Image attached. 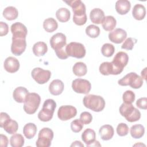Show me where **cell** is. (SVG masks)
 Here are the masks:
<instances>
[{
	"label": "cell",
	"instance_id": "40",
	"mask_svg": "<svg viewBox=\"0 0 147 147\" xmlns=\"http://www.w3.org/2000/svg\"><path fill=\"white\" fill-rule=\"evenodd\" d=\"M137 40L134 38L129 37L123 43L121 46V48L127 50H131L133 49L134 44L137 42Z\"/></svg>",
	"mask_w": 147,
	"mask_h": 147
},
{
	"label": "cell",
	"instance_id": "38",
	"mask_svg": "<svg viewBox=\"0 0 147 147\" xmlns=\"http://www.w3.org/2000/svg\"><path fill=\"white\" fill-rule=\"evenodd\" d=\"M135 98V94L131 90L126 91L122 95L123 103L126 104H131L134 101Z\"/></svg>",
	"mask_w": 147,
	"mask_h": 147
},
{
	"label": "cell",
	"instance_id": "14",
	"mask_svg": "<svg viewBox=\"0 0 147 147\" xmlns=\"http://www.w3.org/2000/svg\"><path fill=\"white\" fill-rule=\"evenodd\" d=\"M26 42L25 38H13L11 45V51L16 56H20L25 50Z\"/></svg>",
	"mask_w": 147,
	"mask_h": 147
},
{
	"label": "cell",
	"instance_id": "23",
	"mask_svg": "<svg viewBox=\"0 0 147 147\" xmlns=\"http://www.w3.org/2000/svg\"><path fill=\"white\" fill-rule=\"evenodd\" d=\"M95 131L90 128L86 129L82 134V139L86 144V146H88L95 140Z\"/></svg>",
	"mask_w": 147,
	"mask_h": 147
},
{
	"label": "cell",
	"instance_id": "45",
	"mask_svg": "<svg viewBox=\"0 0 147 147\" xmlns=\"http://www.w3.org/2000/svg\"><path fill=\"white\" fill-rule=\"evenodd\" d=\"M11 118L9 115L4 112H1L0 114V126L3 128V125Z\"/></svg>",
	"mask_w": 147,
	"mask_h": 147
},
{
	"label": "cell",
	"instance_id": "3",
	"mask_svg": "<svg viewBox=\"0 0 147 147\" xmlns=\"http://www.w3.org/2000/svg\"><path fill=\"white\" fill-rule=\"evenodd\" d=\"M56 103L53 99H48L43 103L42 109L38 114V119L42 122L49 121L53 117Z\"/></svg>",
	"mask_w": 147,
	"mask_h": 147
},
{
	"label": "cell",
	"instance_id": "39",
	"mask_svg": "<svg viewBox=\"0 0 147 147\" xmlns=\"http://www.w3.org/2000/svg\"><path fill=\"white\" fill-rule=\"evenodd\" d=\"M84 126V123L79 119H76L71 123V129L74 133L80 132Z\"/></svg>",
	"mask_w": 147,
	"mask_h": 147
},
{
	"label": "cell",
	"instance_id": "30",
	"mask_svg": "<svg viewBox=\"0 0 147 147\" xmlns=\"http://www.w3.org/2000/svg\"><path fill=\"white\" fill-rule=\"evenodd\" d=\"M58 27L56 21L53 18H48L44 20L43 22V28L44 30L49 33L55 31Z\"/></svg>",
	"mask_w": 147,
	"mask_h": 147
},
{
	"label": "cell",
	"instance_id": "36",
	"mask_svg": "<svg viewBox=\"0 0 147 147\" xmlns=\"http://www.w3.org/2000/svg\"><path fill=\"white\" fill-rule=\"evenodd\" d=\"M86 33L91 38H96L100 34V29L95 25H90L86 28Z\"/></svg>",
	"mask_w": 147,
	"mask_h": 147
},
{
	"label": "cell",
	"instance_id": "7",
	"mask_svg": "<svg viewBox=\"0 0 147 147\" xmlns=\"http://www.w3.org/2000/svg\"><path fill=\"white\" fill-rule=\"evenodd\" d=\"M65 52L68 56L82 59L86 55V48L84 46L79 42H71L67 45Z\"/></svg>",
	"mask_w": 147,
	"mask_h": 147
},
{
	"label": "cell",
	"instance_id": "19",
	"mask_svg": "<svg viewBox=\"0 0 147 147\" xmlns=\"http://www.w3.org/2000/svg\"><path fill=\"white\" fill-rule=\"evenodd\" d=\"M28 94L29 91L26 88L24 87H18L14 90L13 97L16 102L24 103Z\"/></svg>",
	"mask_w": 147,
	"mask_h": 147
},
{
	"label": "cell",
	"instance_id": "6",
	"mask_svg": "<svg viewBox=\"0 0 147 147\" xmlns=\"http://www.w3.org/2000/svg\"><path fill=\"white\" fill-rule=\"evenodd\" d=\"M129 61V56L127 54L124 52H118L113 58L111 62L114 69V75H118L121 74L123 68L127 65Z\"/></svg>",
	"mask_w": 147,
	"mask_h": 147
},
{
	"label": "cell",
	"instance_id": "10",
	"mask_svg": "<svg viewBox=\"0 0 147 147\" xmlns=\"http://www.w3.org/2000/svg\"><path fill=\"white\" fill-rule=\"evenodd\" d=\"M33 79L38 84H42L47 83L50 79L51 72L49 70H45L42 68H34L31 73Z\"/></svg>",
	"mask_w": 147,
	"mask_h": 147
},
{
	"label": "cell",
	"instance_id": "8",
	"mask_svg": "<svg viewBox=\"0 0 147 147\" xmlns=\"http://www.w3.org/2000/svg\"><path fill=\"white\" fill-rule=\"evenodd\" d=\"M53 138V132L48 127H44L40 130L36 145L37 147H49Z\"/></svg>",
	"mask_w": 147,
	"mask_h": 147
},
{
	"label": "cell",
	"instance_id": "46",
	"mask_svg": "<svg viewBox=\"0 0 147 147\" xmlns=\"http://www.w3.org/2000/svg\"><path fill=\"white\" fill-rule=\"evenodd\" d=\"M9 32L8 25L4 22H0V36H3L6 35Z\"/></svg>",
	"mask_w": 147,
	"mask_h": 147
},
{
	"label": "cell",
	"instance_id": "35",
	"mask_svg": "<svg viewBox=\"0 0 147 147\" xmlns=\"http://www.w3.org/2000/svg\"><path fill=\"white\" fill-rule=\"evenodd\" d=\"M24 138L20 134H14L10 139V144L12 147H21L24 145Z\"/></svg>",
	"mask_w": 147,
	"mask_h": 147
},
{
	"label": "cell",
	"instance_id": "28",
	"mask_svg": "<svg viewBox=\"0 0 147 147\" xmlns=\"http://www.w3.org/2000/svg\"><path fill=\"white\" fill-rule=\"evenodd\" d=\"M18 16L17 9L13 6H8L3 11V16L9 21L16 20Z\"/></svg>",
	"mask_w": 147,
	"mask_h": 147
},
{
	"label": "cell",
	"instance_id": "33",
	"mask_svg": "<svg viewBox=\"0 0 147 147\" xmlns=\"http://www.w3.org/2000/svg\"><path fill=\"white\" fill-rule=\"evenodd\" d=\"M3 129L9 134L16 133L18 129V124L17 121L10 119L3 126Z\"/></svg>",
	"mask_w": 147,
	"mask_h": 147
},
{
	"label": "cell",
	"instance_id": "13",
	"mask_svg": "<svg viewBox=\"0 0 147 147\" xmlns=\"http://www.w3.org/2000/svg\"><path fill=\"white\" fill-rule=\"evenodd\" d=\"M64 2L72 7L74 17H81L86 14L85 5L80 0L64 1Z\"/></svg>",
	"mask_w": 147,
	"mask_h": 147
},
{
	"label": "cell",
	"instance_id": "26",
	"mask_svg": "<svg viewBox=\"0 0 147 147\" xmlns=\"http://www.w3.org/2000/svg\"><path fill=\"white\" fill-rule=\"evenodd\" d=\"M102 27L106 31L113 30L116 26L117 21L115 18L111 16H106L102 22Z\"/></svg>",
	"mask_w": 147,
	"mask_h": 147
},
{
	"label": "cell",
	"instance_id": "34",
	"mask_svg": "<svg viewBox=\"0 0 147 147\" xmlns=\"http://www.w3.org/2000/svg\"><path fill=\"white\" fill-rule=\"evenodd\" d=\"M99 72L103 75L107 76L109 75H114L113 67L111 62H103L99 68Z\"/></svg>",
	"mask_w": 147,
	"mask_h": 147
},
{
	"label": "cell",
	"instance_id": "29",
	"mask_svg": "<svg viewBox=\"0 0 147 147\" xmlns=\"http://www.w3.org/2000/svg\"><path fill=\"white\" fill-rule=\"evenodd\" d=\"M56 16L57 19L60 22H65L69 20L71 17V13L68 9L65 7H61L56 11Z\"/></svg>",
	"mask_w": 147,
	"mask_h": 147
},
{
	"label": "cell",
	"instance_id": "22",
	"mask_svg": "<svg viewBox=\"0 0 147 147\" xmlns=\"http://www.w3.org/2000/svg\"><path fill=\"white\" fill-rule=\"evenodd\" d=\"M131 7V3L127 0H118L115 3V10L121 15L127 13Z\"/></svg>",
	"mask_w": 147,
	"mask_h": 147
},
{
	"label": "cell",
	"instance_id": "16",
	"mask_svg": "<svg viewBox=\"0 0 147 147\" xmlns=\"http://www.w3.org/2000/svg\"><path fill=\"white\" fill-rule=\"evenodd\" d=\"M108 36L110 41L115 44H120L126 38L127 33L125 30L121 28H117L110 32Z\"/></svg>",
	"mask_w": 147,
	"mask_h": 147
},
{
	"label": "cell",
	"instance_id": "44",
	"mask_svg": "<svg viewBox=\"0 0 147 147\" xmlns=\"http://www.w3.org/2000/svg\"><path fill=\"white\" fill-rule=\"evenodd\" d=\"M136 105L141 109H147V98L146 97L139 98L136 102Z\"/></svg>",
	"mask_w": 147,
	"mask_h": 147
},
{
	"label": "cell",
	"instance_id": "21",
	"mask_svg": "<svg viewBox=\"0 0 147 147\" xmlns=\"http://www.w3.org/2000/svg\"><path fill=\"white\" fill-rule=\"evenodd\" d=\"M101 138L104 141H107L112 138L114 136V130L110 125H105L100 127L99 130Z\"/></svg>",
	"mask_w": 147,
	"mask_h": 147
},
{
	"label": "cell",
	"instance_id": "27",
	"mask_svg": "<svg viewBox=\"0 0 147 147\" xmlns=\"http://www.w3.org/2000/svg\"><path fill=\"white\" fill-rule=\"evenodd\" d=\"M37 126L33 123L26 124L23 128V133L26 138L31 139L34 137L37 132Z\"/></svg>",
	"mask_w": 147,
	"mask_h": 147
},
{
	"label": "cell",
	"instance_id": "12",
	"mask_svg": "<svg viewBox=\"0 0 147 147\" xmlns=\"http://www.w3.org/2000/svg\"><path fill=\"white\" fill-rule=\"evenodd\" d=\"M50 45L55 51L62 49L66 45V36L62 33H57L50 38Z\"/></svg>",
	"mask_w": 147,
	"mask_h": 147
},
{
	"label": "cell",
	"instance_id": "2",
	"mask_svg": "<svg viewBox=\"0 0 147 147\" xmlns=\"http://www.w3.org/2000/svg\"><path fill=\"white\" fill-rule=\"evenodd\" d=\"M119 113L122 116L130 122L138 121L141 118V113L131 104L123 103L119 107Z\"/></svg>",
	"mask_w": 147,
	"mask_h": 147
},
{
	"label": "cell",
	"instance_id": "31",
	"mask_svg": "<svg viewBox=\"0 0 147 147\" xmlns=\"http://www.w3.org/2000/svg\"><path fill=\"white\" fill-rule=\"evenodd\" d=\"M145 133V128L141 124H136L130 127V134L134 138H140Z\"/></svg>",
	"mask_w": 147,
	"mask_h": 147
},
{
	"label": "cell",
	"instance_id": "9",
	"mask_svg": "<svg viewBox=\"0 0 147 147\" xmlns=\"http://www.w3.org/2000/svg\"><path fill=\"white\" fill-rule=\"evenodd\" d=\"M72 88L76 93L87 94L91 90V84L90 82L86 79L78 78L73 80Z\"/></svg>",
	"mask_w": 147,
	"mask_h": 147
},
{
	"label": "cell",
	"instance_id": "20",
	"mask_svg": "<svg viewBox=\"0 0 147 147\" xmlns=\"http://www.w3.org/2000/svg\"><path fill=\"white\" fill-rule=\"evenodd\" d=\"M105 17L104 11L99 8L93 9L90 13V18L91 22L96 24L102 23Z\"/></svg>",
	"mask_w": 147,
	"mask_h": 147
},
{
	"label": "cell",
	"instance_id": "5",
	"mask_svg": "<svg viewBox=\"0 0 147 147\" xmlns=\"http://www.w3.org/2000/svg\"><path fill=\"white\" fill-rule=\"evenodd\" d=\"M119 85L122 86H130L131 88L138 89L143 84V79L135 72H130L118 82Z\"/></svg>",
	"mask_w": 147,
	"mask_h": 147
},
{
	"label": "cell",
	"instance_id": "50",
	"mask_svg": "<svg viewBox=\"0 0 147 147\" xmlns=\"http://www.w3.org/2000/svg\"><path fill=\"white\" fill-rule=\"evenodd\" d=\"M88 146H101V145L99 144V141L95 140L92 144L89 145Z\"/></svg>",
	"mask_w": 147,
	"mask_h": 147
},
{
	"label": "cell",
	"instance_id": "18",
	"mask_svg": "<svg viewBox=\"0 0 147 147\" xmlns=\"http://www.w3.org/2000/svg\"><path fill=\"white\" fill-rule=\"evenodd\" d=\"M64 85L63 82L59 79H55L51 82L49 86V91L52 95H59L64 90Z\"/></svg>",
	"mask_w": 147,
	"mask_h": 147
},
{
	"label": "cell",
	"instance_id": "11",
	"mask_svg": "<svg viewBox=\"0 0 147 147\" xmlns=\"http://www.w3.org/2000/svg\"><path fill=\"white\" fill-rule=\"evenodd\" d=\"M76 109L71 105L61 106L57 111L58 118L61 121H67L76 116Z\"/></svg>",
	"mask_w": 147,
	"mask_h": 147
},
{
	"label": "cell",
	"instance_id": "17",
	"mask_svg": "<svg viewBox=\"0 0 147 147\" xmlns=\"http://www.w3.org/2000/svg\"><path fill=\"white\" fill-rule=\"evenodd\" d=\"M3 67L7 72L9 73H14L19 69L20 62L14 57H8L4 61Z\"/></svg>",
	"mask_w": 147,
	"mask_h": 147
},
{
	"label": "cell",
	"instance_id": "25",
	"mask_svg": "<svg viewBox=\"0 0 147 147\" xmlns=\"http://www.w3.org/2000/svg\"><path fill=\"white\" fill-rule=\"evenodd\" d=\"M32 50L35 56H42L47 53L48 51V47L44 42L39 41L33 45Z\"/></svg>",
	"mask_w": 147,
	"mask_h": 147
},
{
	"label": "cell",
	"instance_id": "42",
	"mask_svg": "<svg viewBox=\"0 0 147 147\" xmlns=\"http://www.w3.org/2000/svg\"><path fill=\"white\" fill-rule=\"evenodd\" d=\"M80 119L85 125L90 123L92 120V116L89 112L84 111L80 114Z\"/></svg>",
	"mask_w": 147,
	"mask_h": 147
},
{
	"label": "cell",
	"instance_id": "47",
	"mask_svg": "<svg viewBox=\"0 0 147 147\" xmlns=\"http://www.w3.org/2000/svg\"><path fill=\"white\" fill-rule=\"evenodd\" d=\"M56 53V56L60 59H66L68 58V56L67 55L66 52H65V49H62L57 51H55Z\"/></svg>",
	"mask_w": 147,
	"mask_h": 147
},
{
	"label": "cell",
	"instance_id": "51",
	"mask_svg": "<svg viewBox=\"0 0 147 147\" xmlns=\"http://www.w3.org/2000/svg\"><path fill=\"white\" fill-rule=\"evenodd\" d=\"M146 68H145L143 71H141V76L142 78L146 79Z\"/></svg>",
	"mask_w": 147,
	"mask_h": 147
},
{
	"label": "cell",
	"instance_id": "48",
	"mask_svg": "<svg viewBox=\"0 0 147 147\" xmlns=\"http://www.w3.org/2000/svg\"><path fill=\"white\" fill-rule=\"evenodd\" d=\"M0 142H1V147H6L8 145V138L7 137L2 134H1L0 135Z\"/></svg>",
	"mask_w": 147,
	"mask_h": 147
},
{
	"label": "cell",
	"instance_id": "41",
	"mask_svg": "<svg viewBox=\"0 0 147 147\" xmlns=\"http://www.w3.org/2000/svg\"><path fill=\"white\" fill-rule=\"evenodd\" d=\"M117 133L119 136H125L129 133V127L125 123H120L117 127Z\"/></svg>",
	"mask_w": 147,
	"mask_h": 147
},
{
	"label": "cell",
	"instance_id": "15",
	"mask_svg": "<svg viewBox=\"0 0 147 147\" xmlns=\"http://www.w3.org/2000/svg\"><path fill=\"white\" fill-rule=\"evenodd\" d=\"M10 30L13 34V38H26L28 30L23 24L20 22H16L11 25Z\"/></svg>",
	"mask_w": 147,
	"mask_h": 147
},
{
	"label": "cell",
	"instance_id": "24",
	"mask_svg": "<svg viewBox=\"0 0 147 147\" xmlns=\"http://www.w3.org/2000/svg\"><path fill=\"white\" fill-rule=\"evenodd\" d=\"M132 15L137 20H142L146 15V9L142 4H136L133 8Z\"/></svg>",
	"mask_w": 147,
	"mask_h": 147
},
{
	"label": "cell",
	"instance_id": "32",
	"mask_svg": "<svg viewBox=\"0 0 147 147\" xmlns=\"http://www.w3.org/2000/svg\"><path fill=\"white\" fill-rule=\"evenodd\" d=\"M72 71L76 76H84L87 72V66L83 62H77L73 66Z\"/></svg>",
	"mask_w": 147,
	"mask_h": 147
},
{
	"label": "cell",
	"instance_id": "4",
	"mask_svg": "<svg viewBox=\"0 0 147 147\" xmlns=\"http://www.w3.org/2000/svg\"><path fill=\"white\" fill-rule=\"evenodd\" d=\"M41 102L40 95L34 92L29 93L26 97L24 105V110L28 114H33L38 109Z\"/></svg>",
	"mask_w": 147,
	"mask_h": 147
},
{
	"label": "cell",
	"instance_id": "43",
	"mask_svg": "<svg viewBox=\"0 0 147 147\" xmlns=\"http://www.w3.org/2000/svg\"><path fill=\"white\" fill-rule=\"evenodd\" d=\"M87 20V15L85 14L81 17H74L73 16V21L74 22L79 26H81L84 25L86 23Z\"/></svg>",
	"mask_w": 147,
	"mask_h": 147
},
{
	"label": "cell",
	"instance_id": "1",
	"mask_svg": "<svg viewBox=\"0 0 147 147\" xmlns=\"http://www.w3.org/2000/svg\"><path fill=\"white\" fill-rule=\"evenodd\" d=\"M84 106L94 111L100 112L105 106V101L100 95L89 94L86 95L83 100Z\"/></svg>",
	"mask_w": 147,
	"mask_h": 147
},
{
	"label": "cell",
	"instance_id": "49",
	"mask_svg": "<svg viewBox=\"0 0 147 147\" xmlns=\"http://www.w3.org/2000/svg\"><path fill=\"white\" fill-rule=\"evenodd\" d=\"M71 146H82V147H83L84 145L83 144H82V142L79 141H75L71 145Z\"/></svg>",
	"mask_w": 147,
	"mask_h": 147
},
{
	"label": "cell",
	"instance_id": "37",
	"mask_svg": "<svg viewBox=\"0 0 147 147\" xmlns=\"http://www.w3.org/2000/svg\"><path fill=\"white\" fill-rule=\"evenodd\" d=\"M115 52L114 45L110 43H106L103 45L101 48V52L105 57H111Z\"/></svg>",
	"mask_w": 147,
	"mask_h": 147
}]
</instances>
